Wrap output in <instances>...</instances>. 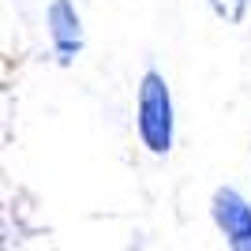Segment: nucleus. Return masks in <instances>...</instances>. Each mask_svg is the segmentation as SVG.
Here are the masks:
<instances>
[{
    "instance_id": "f257e3e1",
    "label": "nucleus",
    "mask_w": 251,
    "mask_h": 251,
    "mask_svg": "<svg viewBox=\"0 0 251 251\" xmlns=\"http://www.w3.org/2000/svg\"><path fill=\"white\" fill-rule=\"evenodd\" d=\"M173 127H176V116H173V94H169V83L161 72H143L139 79V94H135V131L139 143L150 150V154H169L173 150Z\"/></svg>"
},
{
    "instance_id": "f03ea898",
    "label": "nucleus",
    "mask_w": 251,
    "mask_h": 251,
    "mask_svg": "<svg viewBox=\"0 0 251 251\" xmlns=\"http://www.w3.org/2000/svg\"><path fill=\"white\" fill-rule=\"evenodd\" d=\"M210 218L221 229L225 244L236 251H251V202L236 188H218L210 199Z\"/></svg>"
},
{
    "instance_id": "7ed1b4c3",
    "label": "nucleus",
    "mask_w": 251,
    "mask_h": 251,
    "mask_svg": "<svg viewBox=\"0 0 251 251\" xmlns=\"http://www.w3.org/2000/svg\"><path fill=\"white\" fill-rule=\"evenodd\" d=\"M45 23H49V42L56 60L68 68V64L83 52V19L75 11L72 0H52L49 11H45Z\"/></svg>"
},
{
    "instance_id": "20e7f679",
    "label": "nucleus",
    "mask_w": 251,
    "mask_h": 251,
    "mask_svg": "<svg viewBox=\"0 0 251 251\" xmlns=\"http://www.w3.org/2000/svg\"><path fill=\"white\" fill-rule=\"evenodd\" d=\"M248 4L251 0H210V11H214L225 26H236V23H244V15H248Z\"/></svg>"
}]
</instances>
